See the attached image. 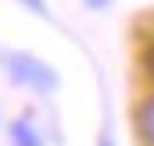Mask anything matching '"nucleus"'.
<instances>
[{"label": "nucleus", "instance_id": "nucleus-1", "mask_svg": "<svg viewBox=\"0 0 154 146\" xmlns=\"http://www.w3.org/2000/svg\"><path fill=\"white\" fill-rule=\"evenodd\" d=\"M4 75L14 82V86H22V89H32V93H54L57 89V72L47 64V61H39L36 54H29V50H11L7 57H4Z\"/></svg>", "mask_w": 154, "mask_h": 146}, {"label": "nucleus", "instance_id": "nucleus-2", "mask_svg": "<svg viewBox=\"0 0 154 146\" xmlns=\"http://www.w3.org/2000/svg\"><path fill=\"white\" fill-rule=\"evenodd\" d=\"M133 132L140 146H154V93L140 96V104L133 107Z\"/></svg>", "mask_w": 154, "mask_h": 146}, {"label": "nucleus", "instance_id": "nucleus-3", "mask_svg": "<svg viewBox=\"0 0 154 146\" xmlns=\"http://www.w3.org/2000/svg\"><path fill=\"white\" fill-rule=\"evenodd\" d=\"M7 139H11V146H43V136H39V128L32 125V114L14 118L7 125Z\"/></svg>", "mask_w": 154, "mask_h": 146}, {"label": "nucleus", "instance_id": "nucleus-4", "mask_svg": "<svg viewBox=\"0 0 154 146\" xmlns=\"http://www.w3.org/2000/svg\"><path fill=\"white\" fill-rule=\"evenodd\" d=\"M25 11H32V14H39V18H47L50 11H47V0H18Z\"/></svg>", "mask_w": 154, "mask_h": 146}, {"label": "nucleus", "instance_id": "nucleus-5", "mask_svg": "<svg viewBox=\"0 0 154 146\" xmlns=\"http://www.w3.org/2000/svg\"><path fill=\"white\" fill-rule=\"evenodd\" d=\"M82 4H86V7H90V11H104V7H108V4H111V0H82Z\"/></svg>", "mask_w": 154, "mask_h": 146}, {"label": "nucleus", "instance_id": "nucleus-6", "mask_svg": "<svg viewBox=\"0 0 154 146\" xmlns=\"http://www.w3.org/2000/svg\"><path fill=\"white\" fill-rule=\"evenodd\" d=\"M100 146H115V143H111V139H104V143H100Z\"/></svg>", "mask_w": 154, "mask_h": 146}]
</instances>
